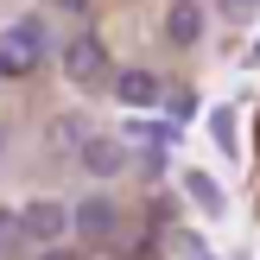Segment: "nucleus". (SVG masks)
Wrapping results in <instances>:
<instances>
[{
	"label": "nucleus",
	"mask_w": 260,
	"mask_h": 260,
	"mask_svg": "<svg viewBox=\"0 0 260 260\" xmlns=\"http://www.w3.org/2000/svg\"><path fill=\"white\" fill-rule=\"evenodd\" d=\"M45 45H51L45 19H19L13 32H0V76H25L38 57H45Z\"/></svg>",
	"instance_id": "1"
},
{
	"label": "nucleus",
	"mask_w": 260,
	"mask_h": 260,
	"mask_svg": "<svg viewBox=\"0 0 260 260\" xmlns=\"http://www.w3.org/2000/svg\"><path fill=\"white\" fill-rule=\"evenodd\" d=\"M13 222H19V235H25V241H38V248H57V235L70 229V210H63V203H51V197H38V203H25Z\"/></svg>",
	"instance_id": "2"
},
{
	"label": "nucleus",
	"mask_w": 260,
	"mask_h": 260,
	"mask_svg": "<svg viewBox=\"0 0 260 260\" xmlns=\"http://www.w3.org/2000/svg\"><path fill=\"white\" fill-rule=\"evenodd\" d=\"M63 70H70L76 83H102V76H108V45H102L95 32H76L70 45H63Z\"/></svg>",
	"instance_id": "3"
},
{
	"label": "nucleus",
	"mask_w": 260,
	"mask_h": 260,
	"mask_svg": "<svg viewBox=\"0 0 260 260\" xmlns=\"http://www.w3.org/2000/svg\"><path fill=\"white\" fill-rule=\"evenodd\" d=\"M70 229H76L83 241H108L114 229H121V210H114L108 197H83V203L70 210Z\"/></svg>",
	"instance_id": "4"
},
{
	"label": "nucleus",
	"mask_w": 260,
	"mask_h": 260,
	"mask_svg": "<svg viewBox=\"0 0 260 260\" xmlns=\"http://www.w3.org/2000/svg\"><path fill=\"white\" fill-rule=\"evenodd\" d=\"M83 172H95V178L127 172V146H121V140H108V134H89V140H83Z\"/></svg>",
	"instance_id": "5"
},
{
	"label": "nucleus",
	"mask_w": 260,
	"mask_h": 260,
	"mask_svg": "<svg viewBox=\"0 0 260 260\" xmlns=\"http://www.w3.org/2000/svg\"><path fill=\"white\" fill-rule=\"evenodd\" d=\"M203 25H210V13H203L197 0H172V13H165V38H172V45H197Z\"/></svg>",
	"instance_id": "6"
},
{
	"label": "nucleus",
	"mask_w": 260,
	"mask_h": 260,
	"mask_svg": "<svg viewBox=\"0 0 260 260\" xmlns=\"http://www.w3.org/2000/svg\"><path fill=\"white\" fill-rule=\"evenodd\" d=\"M114 95H121L127 108H152V102H159V76L152 70H121L114 76Z\"/></svg>",
	"instance_id": "7"
},
{
	"label": "nucleus",
	"mask_w": 260,
	"mask_h": 260,
	"mask_svg": "<svg viewBox=\"0 0 260 260\" xmlns=\"http://www.w3.org/2000/svg\"><path fill=\"white\" fill-rule=\"evenodd\" d=\"M184 197L197 203L203 216H222V210H229V197H222V184H216L210 172H197V165H190V172H184Z\"/></svg>",
	"instance_id": "8"
},
{
	"label": "nucleus",
	"mask_w": 260,
	"mask_h": 260,
	"mask_svg": "<svg viewBox=\"0 0 260 260\" xmlns=\"http://www.w3.org/2000/svg\"><path fill=\"white\" fill-rule=\"evenodd\" d=\"M210 134H216V146H222V152H235V121H229V108H216Z\"/></svg>",
	"instance_id": "9"
},
{
	"label": "nucleus",
	"mask_w": 260,
	"mask_h": 260,
	"mask_svg": "<svg viewBox=\"0 0 260 260\" xmlns=\"http://www.w3.org/2000/svg\"><path fill=\"white\" fill-rule=\"evenodd\" d=\"M254 7H260V0H222V13H229V19H248Z\"/></svg>",
	"instance_id": "10"
},
{
	"label": "nucleus",
	"mask_w": 260,
	"mask_h": 260,
	"mask_svg": "<svg viewBox=\"0 0 260 260\" xmlns=\"http://www.w3.org/2000/svg\"><path fill=\"white\" fill-rule=\"evenodd\" d=\"M38 260H76L70 248H38Z\"/></svg>",
	"instance_id": "11"
},
{
	"label": "nucleus",
	"mask_w": 260,
	"mask_h": 260,
	"mask_svg": "<svg viewBox=\"0 0 260 260\" xmlns=\"http://www.w3.org/2000/svg\"><path fill=\"white\" fill-rule=\"evenodd\" d=\"M57 7H63V13H83V7H89V0H57Z\"/></svg>",
	"instance_id": "12"
}]
</instances>
